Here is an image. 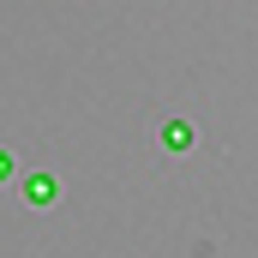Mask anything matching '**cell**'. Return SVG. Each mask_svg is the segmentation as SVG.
Wrapping results in <instances>:
<instances>
[{"label":"cell","instance_id":"cell-3","mask_svg":"<svg viewBox=\"0 0 258 258\" xmlns=\"http://www.w3.org/2000/svg\"><path fill=\"white\" fill-rule=\"evenodd\" d=\"M12 174H18V162H12V156H6V150H0V186H6V180H12Z\"/></svg>","mask_w":258,"mask_h":258},{"label":"cell","instance_id":"cell-1","mask_svg":"<svg viewBox=\"0 0 258 258\" xmlns=\"http://www.w3.org/2000/svg\"><path fill=\"white\" fill-rule=\"evenodd\" d=\"M24 198H30L36 210H48V204L60 198V180H54V174H30V180H24Z\"/></svg>","mask_w":258,"mask_h":258},{"label":"cell","instance_id":"cell-2","mask_svg":"<svg viewBox=\"0 0 258 258\" xmlns=\"http://www.w3.org/2000/svg\"><path fill=\"white\" fill-rule=\"evenodd\" d=\"M162 144H168L174 156H186V150H192V126H186V120H162Z\"/></svg>","mask_w":258,"mask_h":258}]
</instances>
